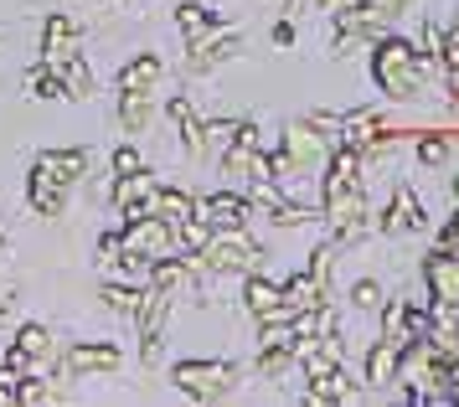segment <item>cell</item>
<instances>
[{
    "mask_svg": "<svg viewBox=\"0 0 459 407\" xmlns=\"http://www.w3.org/2000/svg\"><path fill=\"white\" fill-rule=\"evenodd\" d=\"M423 52H413L403 37H382L377 41V52H372V73H377V82H382V93L387 99H397V103H408V99H418L423 93Z\"/></svg>",
    "mask_w": 459,
    "mask_h": 407,
    "instance_id": "cell-1",
    "label": "cell"
},
{
    "mask_svg": "<svg viewBox=\"0 0 459 407\" xmlns=\"http://www.w3.org/2000/svg\"><path fill=\"white\" fill-rule=\"evenodd\" d=\"M83 170H88V150H57V155H42V160L31 165V206H37L42 217H57V212H63L67 186L78 181Z\"/></svg>",
    "mask_w": 459,
    "mask_h": 407,
    "instance_id": "cell-2",
    "label": "cell"
},
{
    "mask_svg": "<svg viewBox=\"0 0 459 407\" xmlns=\"http://www.w3.org/2000/svg\"><path fill=\"white\" fill-rule=\"evenodd\" d=\"M258 243L253 238H243V227H222V238H207V247L202 253H191L186 268H207V273H248V268H258Z\"/></svg>",
    "mask_w": 459,
    "mask_h": 407,
    "instance_id": "cell-3",
    "label": "cell"
},
{
    "mask_svg": "<svg viewBox=\"0 0 459 407\" xmlns=\"http://www.w3.org/2000/svg\"><path fill=\"white\" fill-rule=\"evenodd\" d=\"M170 382L196 397V403H217V397H228L232 382H238V367L232 361H181V367L170 371Z\"/></svg>",
    "mask_w": 459,
    "mask_h": 407,
    "instance_id": "cell-4",
    "label": "cell"
},
{
    "mask_svg": "<svg viewBox=\"0 0 459 407\" xmlns=\"http://www.w3.org/2000/svg\"><path fill=\"white\" fill-rule=\"evenodd\" d=\"M125 253L129 264H150V258H166L170 247H176V227L166 222V217H150V212H140V217H129L125 227Z\"/></svg>",
    "mask_w": 459,
    "mask_h": 407,
    "instance_id": "cell-5",
    "label": "cell"
},
{
    "mask_svg": "<svg viewBox=\"0 0 459 407\" xmlns=\"http://www.w3.org/2000/svg\"><path fill=\"white\" fill-rule=\"evenodd\" d=\"M284 155H290L294 170H315V165H325V134H320L310 119L290 124V129H284Z\"/></svg>",
    "mask_w": 459,
    "mask_h": 407,
    "instance_id": "cell-6",
    "label": "cell"
},
{
    "mask_svg": "<svg viewBox=\"0 0 459 407\" xmlns=\"http://www.w3.org/2000/svg\"><path fill=\"white\" fill-rule=\"evenodd\" d=\"M423 279H429V294L444 299V305H459V253L438 247L423 258Z\"/></svg>",
    "mask_w": 459,
    "mask_h": 407,
    "instance_id": "cell-7",
    "label": "cell"
},
{
    "mask_svg": "<svg viewBox=\"0 0 459 407\" xmlns=\"http://www.w3.org/2000/svg\"><path fill=\"white\" fill-rule=\"evenodd\" d=\"M418 227H429V217H423V206H418L413 191H408V186H397L393 212L382 217V232H387V238H397V232H418Z\"/></svg>",
    "mask_w": 459,
    "mask_h": 407,
    "instance_id": "cell-8",
    "label": "cell"
},
{
    "mask_svg": "<svg viewBox=\"0 0 459 407\" xmlns=\"http://www.w3.org/2000/svg\"><path fill=\"white\" fill-rule=\"evenodd\" d=\"M248 309L258 315V320H294V309L284 305V289L269 284V279H248Z\"/></svg>",
    "mask_w": 459,
    "mask_h": 407,
    "instance_id": "cell-9",
    "label": "cell"
},
{
    "mask_svg": "<svg viewBox=\"0 0 459 407\" xmlns=\"http://www.w3.org/2000/svg\"><path fill=\"white\" fill-rule=\"evenodd\" d=\"M305 397H310L315 407H325V403H356L361 392L351 387V377H346V371L335 367V371H325V377H315V382H310V392H305Z\"/></svg>",
    "mask_w": 459,
    "mask_h": 407,
    "instance_id": "cell-10",
    "label": "cell"
},
{
    "mask_svg": "<svg viewBox=\"0 0 459 407\" xmlns=\"http://www.w3.org/2000/svg\"><path fill=\"white\" fill-rule=\"evenodd\" d=\"M155 78H160V57H155V52H140V57L119 73V93H150Z\"/></svg>",
    "mask_w": 459,
    "mask_h": 407,
    "instance_id": "cell-11",
    "label": "cell"
},
{
    "mask_svg": "<svg viewBox=\"0 0 459 407\" xmlns=\"http://www.w3.org/2000/svg\"><path fill=\"white\" fill-rule=\"evenodd\" d=\"M42 52L52 67H63L73 57V21L67 16H47V31H42Z\"/></svg>",
    "mask_w": 459,
    "mask_h": 407,
    "instance_id": "cell-12",
    "label": "cell"
},
{
    "mask_svg": "<svg viewBox=\"0 0 459 407\" xmlns=\"http://www.w3.org/2000/svg\"><path fill=\"white\" fill-rule=\"evenodd\" d=\"M238 52H243V41H238V37H222V41H212V47L196 41V47H191V57H186V73H212L217 62L238 57Z\"/></svg>",
    "mask_w": 459,
    "mask_h": 407,
    "instance_id": "cell-13",
    "label": "cell"
},
{
    "mask_svg": "<svg viewBox=\"0 0 459 407\" xmlns=\"http://www.w3.org/2000/svg\"><path fill=\"white\" fill-rule=\"evenodd\" d=\"M145 212H150V217H166L170 227H181L186 217H196V206H191V196H181V191H150Z\"/></svg>",
    "mask_w": 459,
    "mask_h": 407,
    "instance_id": "cell-14",
    "label": "cell"
},
{
    "mask_svg": "<svg viewBox=\"0 0 459 407\" xmlns=\"http://www.w3.org/2000/svg\"><path fill=\"white\" fill-rule=\"evenodd\" d=\"M284 305H290L294 315H299V309H320L325 305V284H320L315 273H299V279L284 284Z\"/></svg>",
    "mask_w": 459,
    "mask_h": 407,
    "instance_id": "cell-15",
    "label": "cell"
},
{
    "mask_svg": "<svg viewBox=\"0 0 459 407\" xmlns=\"http://www.w3.org/2000/svg\"><path fill=\"white\" fill-rule=\"evenodd\" d=\"M202 217H207L217 232H222V227H243L248 222V202H243V196H212V202L202 206Z\"/></svg>",
    "mask_w": 459,
    "mask_h": 407,
    "instance_id": "cell-16",
    "label": "cell"
},
{
    "mask_svg": "<svg viewBox=\"0 0 459 407\" xmlns=\"http://www.w3.org/2000/svg\"><path fill=\"white\" fill-rule=\"evenodd\" d=\"M367 382H372V387L397 382V346L393 341H377V346L367 351Z\"/></svg>",
    "mask_w": 459,
    "mask_h": 407,
    "instance_id": "cell-17",
    "label": "cell"
},
{
    "mask_svg": "<svg viewBox=\"0 0 459 407\" xmlns=\"http://www.w3.org/2000/svg\"><path fill=\"white\" fill-rule=\"evenodd\" d=\"M166 108H170V119L181 124V140H186V150H191V155H207V129L196 124V114H191V103H186V99H170Z\"/></svg>",
    "mask_w": 459,
    "mask_h": 407,
    "instance_id": "cell-18",
    "label": "cell"
},
{
    "mask_svg": "<svg viewBox=\"0 0 459 407\" xmlns=\"http://www.w3.org/2000/svg\"><path fill=\"white\" fill-rule=\"evenodd\" d=\"M119 367V346H78L67 356V371H114Z\"/></svg>",
    "mask_w": 459,
    "mask_h": 407,
    "instance_id": "cell-19",
    "label": "cell"
},
{
    "mask_svg": "<svg viewBox=\"0 0 459 407\" xmlns=\"http://www.w3.org/2000/svg\"><path fill=\"white\" fill-rule=\"evenodd\" d=\"M166 315H170V289H155V294H145V305H140V335H160V325H166Z\"/></svg>",
    "mask_w": 459,
    "mask_h": 407,
    "instance_id": "cell-20",
    "label": "cell"
},
{
    "mask_svg": "<svg viewBox=\"0 0 459 407\" xmlns=\"http://www.w3.org/2000/svg\"><path fill=\"white\" fill-rule=\"evenodd\" d=\"M212 16H217V11H207V5H202V0H191V5H181V11H176V21H181V37H186L191 47H196V41L207 37Z\"/></svg>",
    "mask_w": 459,
    "mask_h": 407,
    "instance_id": "cell-21",
    "label": "cell"
},
{
    "mask_svg": "<svg viewBox=\"0 0 459 407\" xmlns=\"http://www.w3.org/2000/svg\"><path fill=\"white\" fill-rule=\"evenodd\" d=\"M382 341H393L397 351L408 346V305L403 299H393V305L382 309Z\"/></svg>",
    "mask_w": 459,
    "mask_h": 407,
    "instance_id": "cell-22",
    "label": "cell"
},
{
    "mask_svg": "<svg viewBox=\"0 0 459 407\" xmlns=\"http://www.w3.org/2000/svg\"><path fill=\"white\" fill-rule=\"evenodd\" d=\"M93 93V73H88L78 57L63 62V99H88Z\"/></svg>",
    "mask_w": 459,
    "mask_h": 407,
    "instance_id": "cell-23",
    "label": "cell"
},
{
    "mask_svg": "<svg viewBox=\"0 0 459 407\" xmlns=\"http://www.w3.org/2000/svg\"><path fill=\"white\" fill-rule=\"evenodd\" d=\"M104 305L114 309V315H129V320H134V315H140V305H145V294H140V289L108 284V289H104Z\"/></svg>",
    "mask_w": 459,
    "mask_h": 407,
    "instance_id": "cell-24",
    "label": "cell"
},
{
    "mask_svg": "<svg viewBox=\"0 0 459 407\" xmlns=\"http://www.w3.org/2000/svg\"><path fill=\"white\" fill-rule=\"evenodd\" d=\"M119 119H125V129H145L150 93H125V99H119Z\"/></svg>",
    "mask_w": 459,
    "mask_h": 407,
    "instance_id": "cell-25",
    "label": "cell"
},
{
    "mask_svg": "<svg viewBox=\"0 0 459 407\" xmlns=\"http://www.w3.org/2000/svg\"><path fill=\"white\" fill-rule=\"evenodd\" d=\"M207 238H212V222H196V217H186V222L176 227V243L186 247V253H202Z\"/></svg>",
    "mask_w": 459,
    "mask_h": 407,
    "instance_id": "cell-26",
    "label": "cell"
},
{
    "mask_svg": "<svg viewBox=\"0 0 459 407\" xmlns=\"http://www.w3.org/2000/svg\"><path fill=\"white\" fill-rule=\"evenodd\" d=\"M16 351H22V356H31V361H42L47 351H52V341H47L42 325H26L22 335H16Z\"/></svg>",
    "mask_w": 459,
    "mask_h": 407,
    "instance_id": "cell-27",
    "label": "cell"
},
{
    "mask_svg": "<svg viewBox=\"0 0 459 407\" xmlns=\"http://www.w3.org/2000/svg\"><path fill=\"white\" fill-rule=\"evenodd\" d=\"M418 160L423 165H444L449 160V134H423V140H418Z\"/></svg>",
    "mask_w": 459,
    "mask_h": 407,
    "instance_id": "cell-28",
    "label": "cell"
},
{
    "mask_svg": "<svg viewBox=\"0 0 459 407\" xmlns=\"http://www.w3.org/2000/svg\"><path fill=\"white\" fill-rule=\"evenodd\" d=\"M150 279H155V289H176V284H186V279H191V268L186 264H166V258H160Z\"/></svg>",
    "mask_w": 459,
    "mask_h": 407,
    "instance_id": "cell-29",
    "label": "cell"
},
{
    "mask_svg": "<svg viewBox=\"0 0 459 407\" xmlns=\"http://www.w3.org/2000/svg\"><path fill=\"white\" fill-rule=\"evenodd\" d=\"M26 93H31V99H57V93H63V82L37 67V73H26Z\"/></svg>",
    "mask_w": 459,
    "mask_h": 407,
    "instance_id": "cell-30",
    "label": "cell"
},
{
    "mask_svg": "<svg viewBox=\"0 0 459 407\" xmlns=\"http://www.w3.org/2000/svg\"><path fill=\"white\" fill-rule=\"evenodd\" d=\"M16 403L42 407V403H52V387H42V382H16Z\"/></svg>",
    "mask_w": 459,
    "mask_h": 407,
    "instance_id": "cell-31",
    "label": "cell"
},
{
    "mask_svg": "<svg viewBox=\"0 0 459 407\" xmlns=\"http://www.w3.org/2000/svg\"><path fill=\"white\" fill-rule=\"evenodd\" d=\"M351 299H356L361 309H377V305H382V289H377L372 279H361V284L351 289Z\"/></svg>",
    "mask_w": 459,
    "mask_h": 407,
    "instance_id": "cell-32",
    "label": "cell"
},
{
    "mask_svg": "<svg viewBox=\"0 0 459 407\" xmlns=\"http://www.w3.org/2000/svg\"><path fill=\"white\" fill-rule=\"evenodd\" d=\"M134 170H140V155H134L129 144H119V150H114V176H134Z\"/></svg>",
    "mask_w": 459,
    "mask_h": 407,
    "instance_id": "cell-33",
    "label": "cell"
},
{
    "mask_svg": "<svg viewBox=\"0 0 459 407\" xmlns=\"http://www.w3.org/2000/svg\"><path fill=\"white\" fill-rule=\"evenodd\" d=\"M438 52H444V31L423 26V62H438Z\"/></svg>",
    "mask_w": 459,
    "mask_h": 407,
    "instance_id": "cell-34",
    "label": "cell"
},
{
    "mask_svg": "<svg viewBox=\"0 0 459 407\" xmlns=\"http://www.w3.org/2000/svg\"><path fill=\"white\" fill-rule=\"evenodd\" d=\"M16 382H22V371H11V367L0 371V407L16 403Z\"/></svg>",
    "mask_w": 459,
    "mask_h": 407,
    "instance_id": "cell-35",
    "label": "cell"
},
{
    "mask_svg": "<svg viewBox=\"0 0 459 407\" xmlns=\"http://www.w3.org/2000/svg\"><path fill=\"white\" fill-rule=\"evenodd\" d=\"M438 247H449V253H459V212L449 217V227H444V243Z\"/></svg>",
    "mask_w": 459,
    "mask_h": 407,
    "instance_id": "cell-36",
    "label": "cell"
},
{
    "mask_svg": "<svg viewBox=\"0 0 459 407\" xmlns=\"http://www.w3.org/2000/svg\"><path fill=\"white\" fill-rule=\"evenodd\" d=\"M273 41H279V47H290V41H294V26H290V21H279V26H273Z\"/></svg>",
    "mask_w": 459,
    "mask_h": 407,
    "instance_id": "cell-37",
    "label": "cell"
},
{
    "mask_svg": "<svg viewBox=\"0 0 459 407\" xmlns=\"http://www.w3.org/2000/svg\"><path fill=\"white\" fill-rule=\"evenodd\" d=\"M320 0H290V16H305V11H315Z\"/></svg>",
    "mask_w": 459,
    "mask_h": 407,
    "instance_id": "cell-38",
    "label": "cell"
},
{
    "mask_svg": "<svg viewBox=\"0 0 459 407\" xmlns=\"http://www.w3.org/2000/svg\"><path fill=\"white\" fill-rule=\"evenodd\" d=\"M455 196H459V176H455Z\"/></svg>",
    "mask_w": 459,
    "mask_h": 407,
    "instance_id": "cell-39",
    "label": "cell"
},
{
    "mask_svg": "<svg viewBox=\"0 0 459 407\" xmlns=\"http://www.w3.org/2000/svg\"><path fill=\"white\" fill-rule=\"evenodd\" d=\"M202 5H207V0H202Z\"/></svg>",
    "mask_w": 459,
    "mask_h": 407,
    "instance_id": "cell-40",
    "label": "cell"
}]
</instances>
